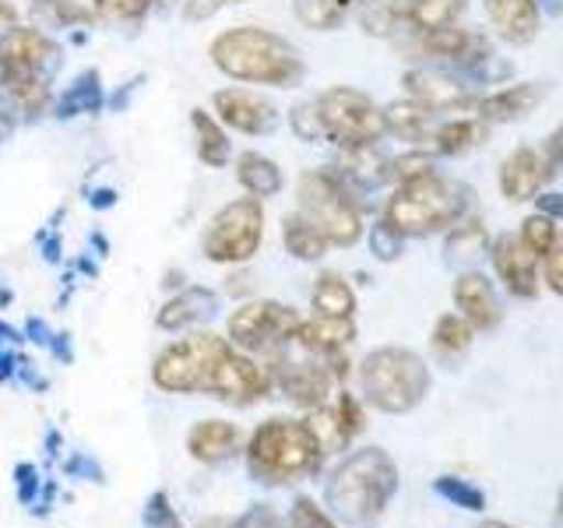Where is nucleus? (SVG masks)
<instances>
[{"label":"nucleus","instance_id":"17","mask_svg":"<svg viewBox=\"0 0 563 528\" xmlns=\"http://www.w3.org/2000/svg\"><path fill=\"white\" fill-rule=\"evenodd\" d=\"M219 117L243 134H268L275 128V106L246 88H225L216 96Z\"/></svg>","mask_w":563,"mask_h":528},{"label":"nucleus","instance_id":"40","mask_svg":"<svg viewBox=\"0 0 563 528\" xmlns=\"http://www.w3.org/2000/svg\"><path fill=\"white\" fill-rule=\"evenodd\" d=\"M542 282L550 286L556 296H563V229L556 233L550 254L542 257Z\"/></svg>","mask_w":563,"mask_h":528},{"label":"nucleus","instance_id":"6","mask_svg":"<svg viewBox=\"0 0 563 528\" xmlns=\"http://www.w3.org/2000/svg\"><path fill=\"white\" fill-rule=\"evenodd\" d=\"M299 216L334 246H352L363 237V211L349 190L328 173L299 176Z\"/></svg>","mask_w":563,"mask_h":528},{"label":"nucleus","instance_id":"27","mask_svg":"<svg viewBox=\"0 0 563 528\" xmlns=\"http://www.w3.org/2000/svg\"><path fill=\"white\" fill-rule=\"evenodd\" d=\"M313 310L321 317H352V310H356V293H352V286L342 278V275H321L313 286Z\"/></svg>","mask_w":563,"mask_h":528},{"label":"nucleus","instance_id":"50","mask_svg":"<svg viewBox=\"0 0 563 528\" xmlns=\"http://www.w3.org/2000/svg\"><path fill=\"white\" fill-rule=\"evenodd\" d=\"M479 528H510V525H504V521H486V525H479Z\"/></svg>","mask_w":563,"mask_h":528},{"label":"nucleus","instance_id":"3","mask_svg":"<svg viewBox=\"0 0 563 528\" xmlns=\"http://www.w3.org/2000/svg\"><path fill=\"white\" fill-rule=\"evenodd\" d=\"M324 462V451L317 448L307 422L299 419H268L246 440V469L257 483H296L313 475Z\"/></svg>","mask_w":563,"mask_h":528},{"label":"nucleus","instance_id":"29","mask_svg":"<svg viewBox=\"0 0 563 528\" xmlns=\"http://www.w3.org/2000/svg\"><path fill=\"white\" fill-rule=\"evenodd\" d=\"M328 240L317 233V229L303 219V216H289L286 219V251L299 261H317V257H324L328 251Z\"/></svg>","mask_w":563,"mask_h":528},{"label":"nucleus","instance_id":"11","mask_svg":"<svg viewBox=\"0 0 563 528\" xmlns=\"http://www.w3.org/2000/svg\"><path fill=\"white\" fill-rule=\"evenodd\" d=\"M275 387L272 366H264L243 352H225V360L219 363L216 377L208 384V395H216L229 405H251L257 398H264Z\"/></svg>","mask_w":563,"mask_h":528},{"label":"nucleus","instance_id":"16","mask_svg":"<svg viewBox=\"0 0 563 528\" xmlns=\"http://www.w3.org/2000/svg\"><path fill=\"white\" fill-rule=\"evenodd\" d=\"M542 99H545L542 81H518V85H504L489 96H475L472 106L483 123H515L532 113Z\"/></svg>","mask_w":563,"mask_h":528},{"label":"nucleus","instance_id":"43","mask_svg":"<svg viewBox=\"0 0 563 528\" xmlns=\"http://www.w3.org/2000/svg\"><path fill=\"white\" fill-rule=\"evenodd\" d=\"M532 201L539 208V216L553 219V222H563V194L560 190H539Z\"/></svg>","mask_w":563,"mask_h":528},{"label":"nucleus","instance_id":"4","mask_svg":"<svg viewBox=\"0 0 563 528\" xmlns=\"http://www.w3.org/2000/svg\"><path fill=\"white\" fill-rule=\"evenodd\" d=\"M360 387H363V398L374 405V409L387 416H405V413H412L416 405L427 402L433 377H430V366L422 363V356H416L412 349L384 345L363 360Z\"/></svg>","mask_w":563,"mask_h":528},{"label":"nucleus","instance_id":"28","mask_svg":"<svg viewBox=\"0 0 563 528\" xmlns=\"http://www.w3.org/2000/svg\"><path fill=\"white\" fill-rule=\"evenodd\" d=\"M240 184L251 190L254 198H268V194H275L282 187V173L272 158L251 152V155L240 158Z\"/></svg>","mask_w":563,"mask_h":528},{"label":"nucleus","instance_id":"10","mask_svg":"<svg viewBox=\"0 0 563 528\" xmlns=\"http://www.w3.org/2000/svg\"><path fill=\"white\" fill-rule=\"evenodd\" d=\"M299 328V314L286 304H272V299H257V304H243L229 317V339L251 352H278L292 342Z\"/></svg>","mask_w":563,"mask_h":528},{"label":"nucleus","instance_id":"37","mask_svg":"<svg viewBox=\"0 0 563 528\" xmlns=\"http://www.w3.org/2000/svg\"><path fill=\"white\" fill-rule=\"evenodd\" d=\"M401 246H405V237L398 233L395 226L377 222L374 229H369V251H374L377 261H398L401 257Z\"/></svg>","mask_w":563,"mask_h":528},{"label":"nucleus","instance_id":"21","mask_svg":"<svg viewBox=\"0 0 563 528\" xmlns=\"http://www.w3.org/2000/svg\"><path fill=\"white\" fill-rule=\"evenodd\" d=\"M483 138H486V123L479 117L437 120L430 138H427V152L430 155H457V152H468L475 145H483Z\"/></svg>","mask_w":563,"mask_h":528},{"label":"nucleus","instance_id":"23","mask_svg":"<svg viewBox=\"0 0 563 528\" xmlns=\"http://www.w3.org/2000/svg\"><path fill=\"white\" fill-rule=\"evenodd\" d=\"M216 310V293H208L201 286H190L187 293H180L176 299L158 310V328L163 331H180V328H190L205 321V317Z\"/></svg>","mask_w":563,"mask_h":528},{"label":"nucleus","instance_id":"44","mask_svg":"<svg viewBox=\"0 0 563 528\" xmlns=\"http://www.w3.org/2000/svg\"><path fill=\"white\" fill-rule=\"evenodd\" d=\"M102 11L110 14H120V18H131V14H141L148 8V0H96Z\"/></svg>","mask_w":563,"mask_h":528},{"label":"nucleus","instance_id":"31","mask_svg":"<svg viewBox=\"0 0 563 528\" xmlns=\"http://www.w3.org/2000/svg\"><path fill=\"white\" fill-rule=\"evenodd\" d=\"M489 246V237L483 222H454L451 237H448V261L462 264V261H475Z\"/></svg>","mask_w":563,"mask_h":528},{"label":"nucleus","instance_id":"46","mask_svg":"<svg viewBox=\"0 0 563 528\" xmlns=\"http://www.w3.org/2000/svg\"><path fill=\"white\" fill-rule=\"evenodd\" d=\"M14 475H22V501L29 504V501H32V493H35V486H40V483H35V469H32V465H22Z\"/></svg>","mask_w":563,"mask_h":528},{"label":"nucleus","instance_id":"26","mask_svg":"<svg viewBox=\"0 0 563 528\" xmlns=\"http://www.w3.org/2000/svg\"><path fill=\"white\" fill-rule=\"evenodd\" d=\"M307 422V430L313 433V440H317V448H321L324 454H334V451H345L349 444H352V433L349 427H345V419L339 416V409L328 402V405H321V409H310V416L303 419Z\"/></svg>","mask_w":563,"mask_h":528},{"label":"nucleus","instance_id":"13","mask_svg":"<svg viewBox=\"0 0 563 528\" xmlns=\"http://www.w3.org/2000/svg\"><path fill=\"white\" fill-rule=\"evenodd\" d=\"M489 257H493V268H497L510 296L532 299L539 293V282H542L539 257L518 240V233H504L497 240H489Z\"/></svg>","mask_w":563,"mask_h":528},{"label":"nucleus","instance_id":"14","mask_svg":"<svg viewBox=\"0 0 563 528\" xmlns=\"http://www.w3.org/2000/svg\"><path fill=\"white\" fill-rule=\"evenodd\" d=\"M405 88H409V96L416 102L430 106V110H437V113L454 110V106H465V102H475L472 85L457 75V70H444V67L409 70V75H405Z\"/></svg>","mask_w":563,"mask_h":528},{"label":"nucleus","instance_id":"32","mask_svg":"<svg viewBox=\"0 0 563 528\" xmlns=\"http://www.w3.org/2000/svg\"><path fill=\"white\" fill-rule=\"evenodd\" d=\"M194 131H198V155L208 166H222L229 158V141L222 134V128L211 120L205 110H194Z\"/></svg>","mask_w":563,"mask_h":528},{"label":"nucleus","instance_id":"22","mask_svg":"<svg viewBox=\"0 0 563 528\" xmlns=\"http://www.w3.org/2000/svg\"><path fill=\"white\" fill-rule=\"evenodd\" d=\"M437 120H440V113L430 110V106L416 102V99L395 102V106H387V110H384L387 131L398 134L401 141H416V145H427V138H430Z\"/></svg>","mask_w":563,"mask_h":528},{"label":"nucleus","instance_id":"30","mask_svg":"<svg viewBox=\"0 0 563 528\" xmlns=\"http://www.w3.org/2000/svg\"><path fill=\"white\" fill-rule=\"evenodd\" d=\"M360 0H296V18L310 29H334Z\"/></svg>","mask_w":563,"mask_h":528},{"label":"nucleus","instance_id":"25","mask_svg":"<svg viewBox=\"0 0 563 528\" xmlns=\"http://www.w3.org/2000/svg\"><path fill=\"white\" fill-rule=\"evenodd\" d=\"M472 339H475V331H472V324L465 321L462 314H444V317H437L430 345L444 363H454V360H462L468 352Z\"/></svg>","mask_w":563,"mask_h":528},{"label":"nucleus","instance_id":"19","mask_svg":"<svg viewBox=\"0 0 563 528\" xmlns=\"http://www.w3.org/2000/svg\"><path fill=\"white\" fill-rule=\"evenodd\" d=\"M187 451L194 462H201V465L229 462V458L240 451V430L225 419H201V422H194V430L187 433Z\"/></svg>","mask_w":563,"mask_h":528},{"label":"nucleus","instance_id":"35","mask_svg":"<svg viewBox=\"0 0 563 528\" xmlns=\"http://www.w3.org/2000/svg\"><path fill=\"white\" fill-rule=\"evenodd\" d=\"M401 18H405V11L398 4H391V0H377V4H369L363 11V29L369 35H395Z\"/></svg>","mask_w":563,"mask_h":528},{"label":"nucleus","instance_id":"20","mask_svg":"<svg viewBox=\"0 0 563 528\" xmlns=\"http://www.w3.org/2000/svg\"><path fill=\"white\" fill-rule=\"evenodd\" d=\"M352 339H356V324L352 317H321L317 314L313 321H299L292 342L313 352V356H331V352H342Z\"/></svg>","mask_w":563,"mask_h":528},{"label":"nucleus","instance_id":"18","mask_svg":"<svg viewBox=\"0 0 563 528\" xmlns=\"http://www.w3.org/2000/svg\"><path fill=\"white\" fill-rule=\"evenodd\" d=\"M489 25L510 46H528L539 35V4L536 0H483Z\"/></svg>","mask_w":563,"mask_h":528},{"label":"nucleus","instance_id":"49","mask_svg":"<svg viewBox=\"0 0 563 528\" xmlns=\"http://www.w3.org/2000/svg\"><path fill=\"white\" fill-rule=\"evenodd\" d=\"M198 528H240V521H233V518H205Z\"/></svg>","mask_w":563,"mask_h":528},{"label":"nucleus","instance_id":"1","mask_svg":"<svg viewBox=\"0 0 563 528\" xmlns=\"http://www.w3.org/2000/svg\"><path fill=\"white\" fill-rule=\"evenodd\" d=\"M395 493H398V465H395V458L380 448L352 451L345 462H339V469L328 475V486H324L331 515L356 528L377 525Z\"/></svg>","mask_w":563,"mask_h":528},{"label":"nucleus","instance_id":"48","mask_svg":"<svg viewBox=\"0 0 563 528\" xmlns=\"http://www.w3.org/2000/svg\"><path fill=\"white\" fill-rule=\"evenodd\" d=\"M539 11L542 14H550V18H560L563 14V0H536Z\"/></svg>","mask_w":563,"mask_h":528},{"label":"nucleus","instance_id":"45","mask_svg":"<svg viewBox=\"0 0 563 528\" xmlns=\"http://www.w3.org/2000/svg\"><path fill=\"white\" fill-rule=\"evenodd\" d=\"M542 148L553 155V163H556V166H563V123H560V128H556L550 138L542 141Z\"/></svg>","mask_w":563,"mask_h":528},{"label":"nucleus","instance_id":"34","mask_svg":"<svg viewBox=\"0 0 563 528\" xmlns=\"http://www.w3.org/2000/svg\"><path fill=\"white\" fill-rule=\"evenodd\" d=\"M556 233H560L556 222H553V219H545V216H539V211H536V216H528V219L521 222L518 240H521V243H525L528 251H532L539 261H542L545 254H550V246H553Z\"/></svg>","mask_w":563,"mask_h":528},{"label":"nucleus","instance_id":"24","mask_svg":"<svg viewBox=\"0 0 563 528\" xmlns=\"http://www.w3.org/2000/svg\"><path fill=\"white\" fill-rule=\"evenodd\" d=\"M468 0H409L405 4V22H409L419 35L422 32H440L457 25V18L465 14Z\"/></svg>","mask_w":563,"mask_h":528},{"label":"nucleus","instance_id":"51","mask_svg":"<svg viewBox=\"0 0 563 528\" xmlns=\"http://www.w3.org/2000/svg\"><path fill=\"white\" fill-rule=\"evenodd\" d=\"M560 515H563V493H560Z\"/></svg>","mask_w":563,"mask_h":528},{"label":"nucleus","instance_id":"7","mask_svg":"<svg viewBox=\"0 0 563 528\" xmlns=\"http://www.w3.org/2000/svg\"><path fill=\"white\" fill-rule=\"evenodd\" d=\"M225 352H229V342L222 334L198 331V334H190V339H180L158 352V360L152 366V381L169 395L208 392V384L216 377L219 363L225 360Z\"/></svg>","mask_w":563,"mask_h":528},{"label":"nucleus","instance_id":"38","mask_svg":"<svg viewBox=\"0 0 563 528\" xmlns=\"http://www.w3.org/2000/svg\"><path fill=\"white\" fill-rule=\"evenodd\" d=\"M145 528H184L176 507L169 504L166 493H152L148 507H145Z\"/></svg>","mask_w":563,"mask_h":528},{"label":"nucleus","instance_id":"2","mask_svg":"<svg viewBox=\"0 0 563 528\" xmlns=\"http://www.w3.org/2000/svg\"><path fill=\"white\" fill-rule=\"evenodd\" d=\"M211 61H216L225 75L240 81H261V85H278L292 88L303 78V61L299 53L264 29H229L211 43Z\"/></svg>","mask_w":563,"mask_h":528},{"label":"nucleus","instance_id":"9","mask_svg":"<svg viewBox=\"0 0 563 528\" xmlns=\"http://www.w3.org/2000/svg\"><path fill=\"white\" fill-rule=\"evenodd\" d=\"M261 226H264V216H261L257 198H243V201L225 205L219 216L211 219L208 233H205L208 261L229 264V261L254 257V251L261 246Z\"/></svg>","mask_w":563,"mask_h":528},{"label":"nucleus","instance_id":"41","mask_svg":"<svg viewBox=\"0 0 563 528\" xmlns=\"http://www.w3.org/2000/svg\"><path fill=\"white\" fill-rule=\"evenodd\" d=\"M292 131L307 141H321L324 138V128H321V117H317V106L313 102H303L292 110Z\"/></svg>","mask_w":563,"mask_h":528},{"label":"nucleus","instance_id":"5","mask_svg":"<svg viewBox=\"0 0 563 528\" xmlns=\"http://www.w3.org/2000/svg\"><path fill=\"white\" fill-rule=\"evenodd\" d=\"M468 194L454 180H444L437 169L401 184L384 208V222L395 226L401 237H427L448 229L465 216Z\"/></svg>","mask_w":563,"mask_h":528},{"label":"nucleus","instance_id":"8","mask_svg":"<svg viewBox=\"0 0 563 528\" xmlns=\"http://www.w3.org/2000/svg\"><path fill=\"white\" fill-rule=\"evenodd\" d=\"M317 117H321L324 138L339 141L342 148H369L384 138L387 123L377 102L356 92V88H328L313 99Z\"/></svg>","mask_w":563,"mask_h":528},{"label":"nucleus","instance_id":"39","mask_svg":"<svg viewBox=\"0 0 563 528\" xmlns=\"http://www.w3.org/2000/svg\"><path fill=\"white\" fill-rule=\"evenodd\" d=\"M433 173V155L430 152H409V155H398L395 163H391V176H398L401 184H409L416 180V176H427Z\"/></svg>","mask_w":563,"mask_h":528},{"label":"nucleus","instance_id":"33","mask_svg":"<svg viewBox=\"0 0 563 528\" xmlns=\"http://www.w3.org/2000/svg\"><path fill=\"white\" fill-rule=\"evenodd\" d=\"M433 493L444 497L451 507H462V510L486 507V493L479 486H472L468 480H457V475H440V480H433Z\"/></svg>","mask_w":563,"mask_h":528},{"label":"nucleus","instance_id":"42","mask_svg":"<svg viewBox=\"0 0 563 528\" xmlns=\"http://www.w3.org/2000/svg\"><path fill=\"white\" fill-rule=\"evenodd\" d=\"M240 528H286V525H282V518L275 515V510H272L268 504H254V507L240 518Z\"/></svg>","mask_w":563,"mask_h":528},{"label":"nucleus","instance_id":"47","mask_svg":"<svg viewBox=\"0 0 563 528\" xmlns=\"http://www.w3.org/2000/svg\"><path fill=\"white\" fill-rule=\"evenodd\" d=\"M18 25V14L11 4H0V32H11Z\"/></svg>","mask_w":563,"mask_h":528},{"label":"nucleus","instance_id":"12","mask_svg":"<svg viewBox=\"0 0 563 528\" xmlns=\"http://www.w3.org/2000/svg\"><path fill=\"white\" fill-rule=\"evenodd\" d=\"M556 163H553V155L545 152L542 145H521L515 148L507 158H504V166H500V190H504V198L510 201H532L536 194L545 187V180H553L556 176Z\"/></svg>","mask_w":563,"mask_h":528},{"label":"nucleus","instance_id":"15","mask_svg":"<svg viewBox=\"0 0 563 528\" xmlns=\"http://www.w3.org/2000/svg\"><path fill=\"white\" fill-rule=\"evenodd\" d=\"M454 307L472 324V331H493L504 317L500 296L483 272H465L454 282Z\"/></svg>","mask_w":563,"mask_h":528},{"label":"nucleus","instance_id":"36","mask_svg":"<svg viewBox=\"0 0 563 528\" xmlns=\"http://www.w3.org/2000/svg\"><path fill=\"white\" fill-rule=\"evenodd\" d=\"M289 528H339V525H334V518L317 501L296 497L289 510Z\"/></svg>","mask_w":563,"mask_h":528}]
</instances>
